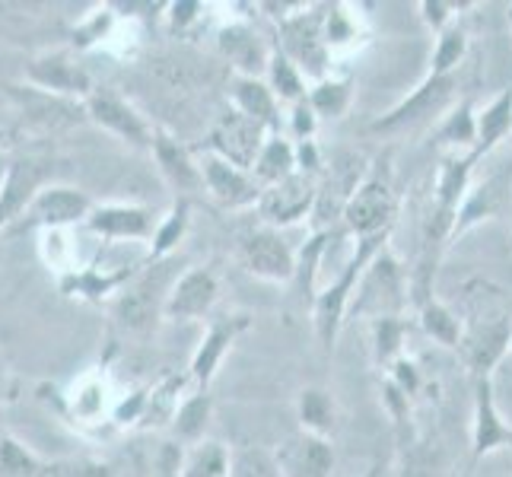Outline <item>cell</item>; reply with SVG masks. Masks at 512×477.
Returning <instances> with one entry per match:
<instances>
[{"label": "cell", "mask_w": 512, "mask_h": 477, "mask_svg": "<svg viewBox=\"0 0 512 477\" xmlns=\"http://www.w3.org/2000/svg\"><path fill=\"white\" fill-rule=\"evenodd\" d=\"M512 446V427L497 411L493 401L490 376H478L474 382V420H471V455L484 458L490 452H500Z\"/></svg>", "instance_id": "7402d4cb"}, {"label": "cell", "mask_w": 512, "mask_h": 477, "mask_svg": "<svg viewBox=\"0 0 512 477\" xmlns=\"http://www.w3.org/2000/svg\"><path fill=\"white\" fill-rule=\"evenodd\" d=\"M315 194H319V179H312L306 172H293L290 179L264 188L255 204L261 226L284 229V226H293L299 220L312 217Z\"/></svg>", "instance_id": "4fadbf2b"}, {"label": "cell", "mask_w": 512, "mask_h": 477, "mask_svg": "<svg viewBox=\"0 0 512 477\" xmlns=\"http://www.w3.org/2000/svg\"><path fill=\"white\" fill-rule=\"evenodd\" d=\"M512 344V322L506 315L490 318L484 325H474L468 334H462L458 350H462L465 363L474 369L478 376H490L493 366L503 360V353Z\"/></svg>", "instance_id": "603a6c76"}, {"label": "cell", "mask_w": 512, "mask_h": 477, "mask_svg": "<svg viewBox=\"0 0 512 477\" xmlns=\"http://www.w3.org/2000/svg\"><path fill=\"white\" fill-rule=\"evenodd\" d=\"M150 156L156 159V169H160L163 182L188 201V194L204 191L201 185V169H198V156H194L179 137L166 128H153V147Z\"/></svg>", "instance_id": "44dd1931"}, {"label": "cell", "mask_w": 512, "mask_h": 477, "mask_svg": "<svg viewBox=\"0 0 512 477\" xmlns=\"http://www.w3.org/2000/svg\"><path fill=\"white\" fill-rule=\"evenodd\" d=\"M404 290L408 287H404L401 264L395 261L392 252L382 249L366 264L360 284L353 290L347 315L369 318V322H379V318H401V309L408 303V293Z\"/></svg>", "instance_id": "3957f363"}, {"label": "cell", "mask_w": 512, "mask_h": 477, "mask_svg": "<svg viewBox=\"0 0 512 477\" xmlns=\"http://www.w3.org/2000/svg\"><path fill=\"white\" fill-rule=\"evenodd\" d=\"M4 388H7V363L0 357V398H4Z\"/></svg>", "instance_id": "ee69618b"}, {"label": "cell", "mask_w": 512, "mask_h": 477, "mask_svg": "<svg viewBox=\"0 0 512 477\" xmlns=\"http://www.w3.org/2000/svg\"><path fill=\"white\" fill-rule=\"evenodd\" d=\"M366 179V156L357 150H338L334 153L322 175H319V194H315V233H331L334 223L341 220L347 201L353 198Z\"/></svg>", "instance_id": "5b68a950"}, {"label": "cell", "mask_w": 512, "mask_h": 477, "mask_svg": "<svg viewBox=\"0 0 512 477\" xmlns=\"http://www.w3.org/2000/svg\"><path fill=\"white\" fill-rule=\"evenodd\" d=\"M395 214H398V198L392 185L379 179V175H366L363 185L353 191V198L347 201L341 223H344V233L360 242V239L392 233Z\"/></svg>", "instance_id": "ba28073f"}, {"label": "cell", "mask_w": 512, "mask_h": 477, "mask_svg": "<svg viewBox=\"0 0 512 477\" xmlns=\"http://www.w3.org/2000/svg\"><path fill=\"white\" fill-rule=\"evenodd\" d=\"M45 462L20 439L0 436V477H42Z\"/></svg>", "instance_id": "8d00e7d4"}, {"label": "cell", "mask_w": 512, "mask_h": 477, "mask_svg": "<svg viewBox=\"0 0 512 477\" xmlns=\"http://www.w3.org/2000/svg\"><path fill=\"white\" fill-rule=\"evenodd\" d=\"M210 417H214V398L210 392H188L179 408H175L172 420H169V433H172V443H179L182 449L185 446H194L207 439V427H210Z\"/></svg>", "instance_id": "d4e9b609"}, {"label": "cell", "mask_w": 512, "mask_h": 477, "mask_svg": "<svg viewBox=\"0 0 512 477\" xmlns=\"http://www.w3.org/2000/svg\"><path fill=\"white\" fill-rule=\"evenodd\" d=\"M51 182V159L48 156H23L10 159L7 175L0 182V233H7L26 214L35 191Z\"/></svg>", "instance_id": "9a60e30c"}, {"label": "cell", "mask_w": 512, "mask_h": 477, "mask_svg": "<svg viewBox=\"0 0 512 477\" xmlns=\"http://www.w3.org/2000/svg\"><path fill=\"white\" fill-rule=\"evenodd\" d=\"M217 51L233 70V77H255L264 80V70L271 64L274 45L264 39L249 20H236L217 32Z\"/></svg>", "instance_id": "2e32d148"}, {"label": "cell", "mask_w": 512, "mask_h": 477, "mask_svg": "<svg viewBox=\"0 0 512 477\" xmlns=\"http://www.w3.org/2000/svg\"><path fill=\"white\" fill-rule=\"evenodd\" d=\"M296 420L303 433L328 439V433L338 427V401L325 388H303L296 395Z\"/></svg>", "instance_id": "83f0119b"}, {"label": "cell", "mask_w": 512, "mask_h": 477, "mask_svg": "<svg viewBox=\"0 0 512 477\" xmlns=\"http://www.w3.org/2000/svg\"><path fill=\"white\" fill-rule=\"evenodd\" d=\"M325 7H303L299 4L296 13H287L280 20V42L274 45L280 55H287L299 74H309V77H319L325 80V67L331 51L325 48Z\"/></svg>", "instance_id": "8992f818"}, {"label": "cell", "mask_w": 512, "mask_h": 477, "mask_svg": "<svg viewBox=\"0 0 512 477\" xmlns=\"http://www.w3.org/2000/svg\"><path fill=\"white\" fill-rule=\"evenodd\" d=\"M229 465H233V449L220 439H201L185 449L182 477H229Z\"/></svg>", "instance_id": "f546056e"}, {"label": "cell", "mask_w": 512, "mask_h": 477, "mask_svg": "<svg viewBox=\"0 0 512 477\" xmlns=\"http://www.w3.org/2000/svg\"><path fill=\"white\" fill-rule=\"evenodd\" d=\"M10 144H13V134L7 128H0V153H7Z\"/></svg>", "instance_id": "7bdbcfd3"}, {"label": "cell", "mask_w": 512, "mask_h": 477, "mask_svg": "<svg viewBox=\"0 0 512 477\" xmlns=\"http://www.w3.org/2000/svg\"><path fill=\"white\" fill-rule=\"evenodd\" d=\"M264 83H268V90L274 93L277 102L296 105V102L306 99V77L299 74V67L287 55H280L277 48H274V55H271L268 70H264Z\"/></svg>", "instance_id": "1f68e13d"}, {"label": "cell", "mask_w": 512, "mask_h": 477, "mask_svg": "<svg viewBox=\"0 0 512 477\" xmlns=\"http://www.w3.org/2000/svg\"><path fill=\"white\" fill-rule=\"evenodd\" d=\"M229 477H280L271 452L264 449H239L233 452V465H229Z\"/></svg>", "instance_id": "74e56055"}, {"label": "cell", "mask_w": 512, "mask_h": 477, "mask_svg": "<svg viewBox=\"0 0 512 477\" xmlns=\"http://www.w3.org/2000/svg\"><path fill=\"white\" fill-rule=\"evenodd\" d=\"M465 51H468V35H465L462 26L452 23L449 29H443V32L436 35L430 74H433V77L458 74V67H462V61H465Z\"/></svg>", "instance_id": "836d02e7"}, {"label": "cell", "mask_w": 512, "mask_h": 477, "mask_svg": "<svg viewBox=\"0 0 512 477\" xmlns=\"http://www.w3.org/2000/svg\"><path fill=\"white\" fill-rule=\"evenodd\" d=\"M274 465L280 477H331L334 471V446L331 439L312 433H293L274 452Z\"/></svg>", "instance_id": "ffe728a7"}, {"label": "cell", "mask_w": 512, "mask_h": 477, "mask_svg": "<svg viewBox=\"0 0 512 477\" xmlns=\"http://www.w3.org/2000/svg\"><path fill=\"white\" fill-rule=\"evenodd\" d=\"M160 477H182V474H160Z\"/></svg>", "instance_id": "bcb514c9"}, {"label": "cell", "mask_w": 512, "mask_h": 477, "mask_svg": "<svg viewBox=\"0 0 512 477\" xmlns=\"http://www.w3.org/2000/svg\"><path fill=\"white\" fill-rule=\"evenodd\" d=\"M388 236H392V233H382V236H373V239H360L357 249H353V255L344 261V268L331 277V284H325L319 293L312 296V325H315V334H319V344H322L325 353L334 350V341H338V334L344 328L353 290H357L366 264L385 249Z\"/></svg>", "instance_id": "6da1fadb"}, {"label": "cell", "mask_w": 512, "mask_h": 477, "mask_svg": "<svg viewBox=\"0 0 512 477\" xmlns=\"http://www.w3.org/2000/svg\"><path fill=\"white\" fill-rule=\"evenodd\" d=\"M245 331H249V315H223V318H214V322H210V328L201 338L198 350H194L191 366H188V379L194 382L198 392H207L210 382H214L220 373L226 353L233 350V344Z\"/></svg>", "instance_id": "d6986e66"}, {"label": "cell", "mask_w": 512, "mask_h": 477, "mask_svg": "<svg viewBox=\"0 0 512 477\" xmlns=\"http://www.w3.org/2000/svg\"><path fill=\"white\" fill-rule=\"evenodd\" d=\"M83 118L93 121V125L105 134H112L121 140L125 147L150 153L153 147V128L144 118V112L137 109L131 99L115 93L112 86H96V90L83 99Z\"/></svg>", "instance_id": "277c9868"}, {"label": "cell", "mask_w": 512, "mask_h": 477, "mask_svg": "<svg viewBox=\"0 0 512 477\" xmlns=\"http://www.w3.org/2000/svg\"><path fill=\"white\" fill-rule=\"evenodd\" d=\"M458 90V74H446V77H433L427 74L417 90L411 96H404L395 109H388L385 115H379L369 131L373 134H392V131H404V128H414L420 121L436 118L446 105L455 99Z\"/></svg>", "instance_id": "30bf717a"}, {"label": "cell", "mask_w": 512, "mask_h": 477, "mask_svg": "<svg viewBox=\"0 0 512 477\" xmlns=\"http://www.w3.org/2000/svg\"><path fill=\"white\" fill-rule=\"evenodd\" d=\"M220 293V274L214 268H204V264H194L172 280L163 303V318L166 322H201L220 303Z\"/></svg>", "instance_id": "8fae6325"}, {"label": "cell", "mask_w": 512, "mask_h": 477, "mask_svg": "<svg viewBox=\"0 0 512 477\" xmlns=\"http://www.w3.org/2000/svg\"><path fill=\"white\" fill-rule=\"evenodd\" d=\"M436 140L443 147H452V150H468L471 147V153H474L478 131H474V105H471V99L458 102V109L452 115H446V121L439 125Z\"/></svg>", "instance_id": "e575fe53"}, {"label": "cell", "mask_w": 512, "mask_h": 477, "mask_svg": "<svg viewBox=\"0 0 512 477\" xmlns=\"http://www.w3.org/2000/svg\"><path fill=\"white\" fill-rule=\"evenodd\" d=\"M239 258L245 271L258 280H268V284H290L296 277V252L280 229L258 226L245 233L239 239Z\"/></svg>", "instance_id": "7c38bea8"}, {"label": "cell", "mask_w": 512, "mask_h": 477, "mask_svg": "<svg viewBox=\"0 0 512 477\" xmlns=\"http://www.w3.org/2000/svg\"><path fill=\"white\" fill-rule=\"evenodd\" d=\"M420 325L443 347H458V341H462V322H458V315L433 296L420 299Z\"/></svg>", "instance_id": "d6a6232c"}, {"label": "cell", "mask_w": 512, "mask_h": 477, "mask_svg": "<svg viewBox=\"0 0 512 477\" xmlns=\"http://www.w3.org/2000/svg\"><path fill=\"white\" fill-rule=\"evenodd\" d=\"M166 10H169L166 20H169L172 32H185L188 26L198 23L201 13H204V7L198 4V0H175V4H169Z\"/></svg>", "instance_id": "b9f144b4"}, {"label": "cell", "mask_w": 512, "mask_h": 477, "mask_svg": "<svg viewBox=\"0 0 512 477\" xmlns=\"http://www.w3.org/2000/svg\"><path fill=\"white\" fill-rule=\"evenodd\" d=\"M229 109L255 121L268 134H280V102L264 80L229 77Z\"/></svg>", "instance_id": "cb8c5ba5"}, {"label": "cell", "mask_w": 512, "mask_h": 477, "mask_svg": "<svg viewBox=\"0 0 512 477\" xmlns=\"http://www.w3.org/2000/svg\"><path fill=\"white\" fill-rule=\"evenodd\" d=\"M201 185L204 194L223 210H252L261 198V185L252 179V172H245L214 153H198Z\"/></svg>", "instance_id": "5bb4252c"}, {"label": "cell", "mask_w": 512, "mask_h": 477, "mask_svg": "<svg viewBox=\"0 0 512 477\" xmlns=\"http://www.w3.org/2000/svg\"><path fill=\"white\" fill-rule=\"evenodd\" d=\"M296 172V150H293V140L287 134H268V140L261 144L258 156H255V166H252V179L264 188H271L277 182L290 179Z\"/></svg>", "instance_id": "484cf974"}, {"label": "cell", "mask_w": 512, "mask_h": 477, "mask_svg": "<svg viewBox=\"0 0 512 477\" xmlns=\"http://www.w3.org/2000/svg\"><path fill=\"white\" fill-rule=\"evenodd\" d=\"M23 80L29 90L42 93V96L67 99V102H83L96 90L90 70L80 64V58L70 48L39 51L35 58H29Z\"/></svg>", "instance_id": "52a82bcc"}, {"label": "cell", "mask_w": 512, "mask_h": 477, "mask_svg": "<svg viewBox=\"0 0 512 477\" xmlns=\"http://www.w3.org/2000/svg\"><path fill=\"white\" fill-rule=\"evenodd\" d=\"M353 99V80L350 77H325L306 90V102L315 112V118H341L350 109Z\"/></svg>", "instance_id": "4dcf8cb0"}, {"label": "cell", "mask_w": 512, "mask_h": 477, "mask_svg": "<svg viewBox=\"0 0 512 477\" xmlns=\"http://www.w3.org/2000/svg\"><path fill=\"white\" fill-rule=\"evenodd\" d=\"M188 226H191V201L175 198V204L169 207V214L160 217V223H156V229H153L147 261H166V258H172V252L185 242Z\"/></svg>", "instance_id": "f1b7e54d"}, {"label": "cell", "mask_w": 512, "mask_h": 477, "mask_svg": "<svg viewBox=\"0 0 512 477\" xmlns=\"http://www.w3.org/2000/svg\"><path fill=\"white\" fill-rule=\"evenodd\" d=\"M474 131H478V144H474V156H487L497 150L512 131V90H503L481 112H474Z\"/></svg>", "instance_id": "4316f807"}, {"label": "cell", "mask_w": 512, "mask_h": 477, "mask_svg": "<svg viewBox=\"0 0 512 477\" xmlns=\"http://www.w3.org/2000/svg\"><path fill=\"white\" fill-rule=\"evenodd\" d=\"M404 334H408V322H404V318H379V322H373V357H376V366L392 369L395 360L404 357V353H401Z\"/></svg>", "instance_id": "d590c367"}, {"label": "cell", "mask_w": 512, "mask_h": 477, "mask_svg": "<svg viewBox=\"0 0 512 477\" xmlns=\"http://www.w3.org/2000/svg\"><path fill=\"white\" fill-rule=\"evenodd\" d=\"M160 217L144 204H93L90 217H86V229L102 242H150L153 229Z\"/></svg>", "instance_id": "e0dca14e"}, {"label": "cell", "mask_w": 512, "mask_h": 477, "mask_svg": "<svg viewBox=\"0 0 512 477\" xmlns=\"http://www.w3.org/2000/svg\"><path fill=\"white\" fill-rule=\"evenodd\" d=\"M42 477H115V471L96 458H58L45 462Z\"/></svg>", "instance_id": "f35d334b"}, {"label": "cell", "mask_w": 512, "mask_h": 477, "mask_svg": "<svg viewBox=\"0 0 512 477\" xmlns=\"http://www.w3.org/2000/svg\"><path fill=\"white\" fill-rule=\"evenodd\" d=\"M264 140H268V131H264L261 125H255V121H249L245 115L229 109L226 115H220L214 121V128H210L207 153H214V156L226 159V163L252 172L255 156H258Z\"/></svg>", "instance_id": "ac0fdd59"}, {"label": "cell", "mask_w": 512, "mask_h": 477, "mask_svg": "<svg viewBox=\"0 0 512 477\" xmlns=\"http://www.w3.org/2000/svg\"><path fill=\"white\" fill-rule=\"evenodd\" d=\"M363 477H379V465H373V468H366V474Z\"/></svg>", "instance_id": "f6af8a7d"}, {"label": "cell", "mask_w": 512, "mask_h": 477, "mask_svg": "<svg viewBox=\"0 0 512 477\" xmlns=\"http://www.w3.org/2000/svg\"><path fill=\"white\" fill-rule=\"evenodd\" d=\"M315 131H319V118L309 109V102H296L290 105V115H287V137L293 144H303V140H315Z\"/></svg>", "instance_id": "ab89813d"}, {"label": "cell", "mask_w": 512, "mask_h": 477, "mask_svg": "<svg viewBox=\"0 0 512 477\" xmlns=\"http://www.w3.org/2000/svg\"><path fill=\"white\" fill-rule=\"evenodd\" d=\"M465 7H471V4H455V0H423L420 13H423V23L439 35L455 23V10H465Z\"/></svg>", "instance_id": "60d3db41"}, {"label": "cell", "mask_w": 512, "mask_h": 477, "mask_svg": "<svg viewBox=\"0 0 512 477\" xmlns=\"http://www.w3.org/2000/svg\"><path fill=\"white\" fill-rule=\"evenodd\" d=\"M182 271L172 268V261H147L125 287L118 290L115 303H112V315L118 318L121 328H128L134 334L150 331L156 322L163 318V303L166 293L172 287V280Z\"/></svg>", "instance_id": "7a4b0ae2"}, {"label": "cell", "mask_w": 512, "mask_h": 477, "mask_svg": "<svg viewBox=\"0 0 512 477\" xmlns=\"http://www.w3.org/2000/svg\"><path fill=\"white\" fill-rule=\"evenodd\" d=\"M93 204L96 201L83 188L64 185V182H48L35 191V198L29 201L26 214L20 217L16 229L39 226V229H48V233H55V229L83 226L86 217H90Z\"/></svg>", "instance_id": "9c48e42d"}]
</instances>
